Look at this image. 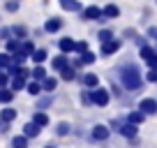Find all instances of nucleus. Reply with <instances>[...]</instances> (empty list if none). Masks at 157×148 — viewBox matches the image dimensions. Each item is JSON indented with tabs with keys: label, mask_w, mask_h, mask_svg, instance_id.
Returning a JSON list of instances; mask_svg holds the SVG:
<instances>
[{
	"label": "nucleus",
	"mask_w": 157,
	"mask_h": 148,
	"mask_svg": "<svg viewBox=\"0 0 157 148\" xmlns=\"http://www.w3.org/2000/svg\"><path fill=\"white\" fill-rule=\"evenodd\" d=\"M120 72H123V74H120V81H123V86H125L127 90H136L139 86H141L143 79H141V72H139L136 65L129 63V65H125Z\"/></svg>",
	"instance_id": "obj_1"
},
{
	"label": "nucleus",
	"mask_w": 157,
	"mask_h": 148,
	"mask_svg": "<svg viewBox=\"0 0 157 148\" xmlns=\"http://www.w3.org/2000/svg\"><path fill=\"white\" fill-rule=\"evenodd\" d=\"M90 95H93V104H97V107H106L109 99H111V95H109L106 88H93Z\"/></svg>",
	"instance_id": "obj_2"
},
{
	"label": "nucleus",
	"mask_w": 157,
	"mask_h": 148,
	"mask_svg": "<svg viewBox=\"0 0 157 148\" xmlns=\"http://www.w3.org/2000/svg\"><path fill=\"white\" fill-rule=\"evenodd\" d=\"M139 111H143L146 116L157 114V99H152V97H143L141 102H139Z\"/></svg>",
	"instance_id": "obj_3"
},
{
	"label": "nucleus",
	"mask_w": 157,
	"mask_h": 148,
	"mask_svg": "<svg viewBox=\"0 0 157 148\" xmlns=\"http://www.w3.org/2000/svg\"><path fill=\"white\" fill-rule=\"evenodd\" d=\"M83 21H104V14L97 5H90L83 10Z\"/></svg>",
	"instance_id": "obj_4"
},
{
	"label": "nucleus",
	"mask_w": 157,
	"mask_h": 148,
	"mask_svg": "<svg viewBox=\"0 0 157 148\" xmlns=\"http://www.w3.org/2000/svg\"><path fill=\"white\" fill-rule=\"evenodd\" d=\"M141 58L146 60L148 65H150V69H152V67H157V51H152L150 46H146V44L141 46Z\"/></svg>",
	"instance_id": "obj_5"
},
{
	"label": "nucleus",
	"mask_w": 157,
	"mask_h": 148,
	"mask_svg": "<svg viewBox=\"0 0 157 148\" xmlns=\"http://www.w3.org/2000/svg\"><path fill=\"white\" fill-rule=\"evenodd\" d=\"M109 132H111V130H109L106 125H95V127L90 130V137H93L95 141H104V139H109Z\"/></svg>",
	"instance_id": "obj_6"
},
{
	"label": "nucleus",
	"mask_w": 157,
	"mask_h": 148,
	"mask_svg": "<svg viewBox=\"0 0 157 148\" xmlns=\"http://www.w3.org/2000/svg\"><path fill=\"white\" fill-rule=\"evenodd\" d=\"M58 49H60V53L67 56L69 51H76V42H74L72 37H63V40L58 42Z\"/></svg>",
	"instance_id": "obj_7"
},
{
	"label": "nucleus",
	"mask_w": 157,
	"mask_h": 148,
	"mask_svg": "<svg viewBox=\"0 0 157 148\" xmlns=\"http://www.w3.org/2000/svg\"><path fill=\"white\" fill-rule=\"evenodd\" d=\"M60 7H63L65 12H81L83 10V5L78 2V0H58Z\"/></svg>",
	"instance_id": "obj_8"
},
{
	"label": "nucleus",
	"mask_w": 157,
	"mask_h": 148,
	"mask_svg": "<svg viewBox=\"0 0 157 148\" xmlns=\"http://www.w3.org/2000/svg\"><path fill=\"white\" fill-rule=\"evenodd\" d=\"M51 65H53V69H58V72H63L65 67H69V58L65 53H60V56H56L53 60H51Z\"/></svg>",
	"instance_id": "obj_9"
},
{
	"label": "nucleus",
	"mask_w": 157,
	"mask_h": 148,
	"mask_svg": "<svg viewBox=\"0 0 157 148\" xmlns=\"http://www.w3.org/2000/svg\"><path fill=\"white\" fill-rule=\"evenodd\" d=\"M39 132H42V127H39V125H35L33 120L23 125V134H25L28 139H33V137H39Z\"/></svg>",
	"instance_id": "obj_10"
},
{
	"label": "nucleus",
	"mask_w": 157,
	"mask_h": 148,
	"mask_svg": "<svg viewBox=\"0 0 157 148\" xmlns=\"http://www.w3.org/2000/svg\"><path fill=\"white\" fill-rule=\"evenodd\" d=\"M118 49H120V42L111 40V42H106V44H102V56H111V53H116Z\"/></svg>",
	"instance_id": "obj_11"
},
{
	"label": "nucleus",
	"mask_w": 157,
	"mask_h": 148,
	"mask_svg": "<svg viewBox=\"0 0 157 148\" xmlns=\"http://www.w3.org/2000/svg\"><path fill=\"white\" fill-rule=\"evenodd\" d=\"M0 120H2V123H12V120H16V109L5 107L2 111H0Z\"/></svg>",
	"instance_id": "obj_12"
},
{
	"label": "nucleus",
	"mask_w": 157,
	"mask_h": 148,
	"mask_svg": "<svg viewBox=\"0 0 157 148\" xmlns=\"http://www.w3.org/2000/svg\"><path fill=\"white\" fill-rule=\"evenodd\" d=\"M102 14H104V19H118L120 10H118V5H106V7H102Z\"/></svg>",
	"instance_id": "obj_13"
},
{
	"label": "nucleus",
	"mask_w": 157,
	"mask_h": 148,
	"mask_svg": "<svg viewBox=\"0 0 157 148\" xmlns=\"http://www.w3.org/2000/svg\"><path fill=\"white\" fill-rule=\"evenodd\" d=\"M30 76H33L35 81H44L46 79V69L42 67V65H35V67L30 69Z\"/></svg>",
	"instance_id": "obj_14"
},
{
	"label": "nucleus",
	"mask_w": 157,
	"mask_h": 148,
	"mask_svg": "<svg viewBox=\"0 0 157 148\" xmlns=\"http://www.w3.org/2000/svg\"><path fill=\"white\" fill-rule=\"evenodd\" d=\"M60 28H63V21L56 19V16H53V19H49V21L44 23V30H46V33H56V30H60Z\"/></svg>",
	"instance_id": "obj_15"
},
{
	"label": "nucleus",
	"mask_w": 157,
	"mask_h": 148,
	"mask_svg": "<svg viewBox=\"0 0 157 148\" xmlns=\"http://www.w3.org/2000/svg\"><path fill=\"white\" fill-rule=\"evenodd\" d=\"M33 123H35V125H39V127H46V125H49V116H46L44 111H35Z\"/></svg>",
	"instance_id": "obj_16"
},
{
	"label": "nucleus",
	"mask_w": 157,
	"mask_h": 148,
	"mask_svg": "<svg viewBox=\"0 0 157 148\" xmlns=\"http://www.w3.org/2000/svg\"><path fill=\"white\" fill-rule=\"evenodd\" d=\"M120 134H123V137H127V139H134V137H136V125L125 123L123 127H120Z\"/></svg>",
	"instance_id": "obj_17"
},
{
	"label": "nucleus",
	"mask_w": 157,
	"mask_h": 148,
	"mask_svg": "<svg viewBox=\"0 0 157 148\" xmlns=\"http://www.w3.org/2000/svg\"><path fill=\"white\" fill-rule=\"evenodd\" d=\"M14 99V90L12 88H0V104H10Z\"/></svg>",
	"instance_id": "obj_18"
},
{
	"label": "nucleus",
	"mask_w": 157,
	"mask_h": 148,
	"mask_svg": "<svg viewBox=\"0 0 157 148\" xmlns=\"http://www.w3.org/2000/svg\"><path fill=\"white\" fill-rule=\"evenodd\" d=\"M42 88H44L46 93H53V90L58 88V79H53V76H46V79L42 81Z\"/></svg>",
	"instance_id": "obj_19"
},
{
	"label": "nucleus",
	"mask_w": 157,
	"mask_h": 148,
	"mask_svg": "<svg viewBox=\"0 0 157 148\" xmlns=\"http://www.w3.org/2000/svg\"><path fill=\"white\" fill-rule=\"evenodd\" d=\"M25 58H30V56L25 53L23 49H19L16 53H12V63H14V65H23V63H25Z\"/></svg>",
	"instance_id": "obj_20"
},
{
	"label": "nucleus",
	"mask_w": 157,
	"mask_h": 148,
	"mask_svg": "<svg viewBox=\"0 0 157 148\" xmlns=\"http://www.w3.org/2000/svg\"><path fill=\"white\" fill-rule=\"evenodd\" d=\"M143 118H146V114H143V111H132V114L127 116V123L139 125V123H143Z\"/></svg>",
	"instance_id": "obj_21"
},
{
	"label": "nucleus",
	"mask_w": 157,
	"mask_h": 148,
	"mask_svg": "<svg viewBox=\"0 0 157 148\" xmlns=\"http://www.w3.org/2000/svg\"><path fill=\"white\" fill-rule=\"evenodd\" d=\"M25 90H28L30 95H35V97H37V95L42 93V90H44V88H42V84H39V81H30V84L25 86Z\"/></svg>",
	"instance_id": "obj_22"
},
{
	"label": "nucleus",
	"mask_w": 157,
	"mask_h": 148,
	"mask_svg": "<svg viewBox=\"0 0 157 148\" xmlns=\"http://www.w3.org/2000/svg\"><path fill=\"white\" fill-rule=\"evenodd\" d=\"M28 146V137L25 134H19V137L12 139V148H25Z\"/></svg>",
	"instance_id": "obj_23"
},
{
	"label": "nucleus",
	"mask_w": 157,
	"mask_h": 148,
	"mask_svg": "<svg viewBox=\"0 0 157 148\" xmlns=\"http://www.w3.org/2000/svg\"><path fill=\"white\" fill-rule=\"evenodd\" d=\"M12 65V53H0V69H10Z\"/></svg>",
	"instance_id": "obj_24"
},
{
	"label": "nucleus",
	"mask_w": 157,
	"mask_h": 148,
	"mask_svg": "<svg viewBox=\"0 0 157 148\" xmlns=\"http://www.w3.org/2000/svg\"><path fill=\"white\" fill-rule=\"evenodd\" d=\"M25 86H28V84H25L23 76H12V90H14V93L21 90V88H25Z\"/></svg>",
	"instance_id": "obj_25"
},
{
	"label": "nucleus",
	"mask_w": 157,
	"mask_h": 148,
	"mask_svg": "<svg viewBox=\"0 0 157 148\" xmlns=\"http://www.w3.org/2000/svg\"><path fill=\"white\" fill-rule=\"evenodd\" d=\"M97 74H83V84L88 86V88H97Z\"/></svg>",
	"instance_id": "obj_26"
},
{
	"label": "nucleus",
	"mask_w": 157,
	"mask_h": 148,
	"mask_svg": "<svg viewBox=\"0 0 157 148\" xmlns=\"http://www.w3.org/2000/svg\"><path fill=\"white\" fill-rule=\"evenodd\" d=\"M60 76H63V81H74V76H76V72H74V67L69 65V67H65L63 72H60Z\"/></svg>",
	"instance_id": "obj_27"
},
{
	"label": "nucleus",
	"mask_w": 157,
	"mask_h": 148,
	"mask_svg": "<svg viewBox=\"0 0 157 148\" xmlns=\"http://www.w3.org/2000/svg\"><path fill=\"white\" fill-rule=\"evenodd\" d=\"M69 130H72L69 123H58V125H56V134H58V137H67Z\"/></svg>",
	"instance_id": "obj_28"
},
{
	"label": "nucleus",
	"mask_w": 157,
	"mask_h": 148,
	"mask_svg": "<svg viewBox=\"0 0 157 148\" xmlns=\"http://www.w3.org/2000/svg\"><path fill=\"white\" fill-rule=\"evenodd\" d=\"M46 58H49V53H46L44 49H37V51H35V53H33V60H35V63H37V65H39V63H44Z\"/></svg>",
	"instance_id": "obj_29"
},
{
	"label": "nucleus",
	"mask_w": 157,
	"mask_h": 148,
	"mask_svg": "<svg viewBox=\"0 0 157 148\" xmlns=\"http://www.w3.org/2000/svg\"><path fill=\"white\" fill-rule=\"evenodd\" d=\"M97 37H99V42H102V44H106V42L113 40V33H111V30H99Z\"/></svg>",
	"instance_id": "obj_30"
},
{
	"label": "nucleus",
	"mask_w": 157,
	"mask_h": 148,
	"mask_svg": "<svg viewBox=\"0 0 157 148\" xmlns=\"http://www.w3.org/2000/svg\"><path fill=\"white\" fill-rule=\"evenodd\" d=\"M81 60H83V65H93L95 60H97V56H95L93 51H86V53L81 56Z\"/></svg>",
	"instance_id": "obj_31"
},
{
	"label": "nucleus",
	"mask_w": 157,
	"mask_h": 148,
	"mask_svg": "<svg viewBox=\"0 0 157 148\" xmlns=\"http://www.w3.org/2000/svg\"><path fill=\"white\" fill-rule=\"evenodd\" d=\"M19 49H21V44H19L16 40H10V42H7V53H16Z\"/></svg>",
	"instance_id": "obj_32"
},
{
	"label": "nucleus",
	"mask_w": 157,
	"mask_h": 148,
	"mask_svg": "<svg viewBox=\"0 0 157 148\" xmlns=\"http://www.w3.org/2000/svg\"><path fill=\"white\" fill-rule=\"evenodd\" d=\"M21 49H23L25 53L30 56V58H33V53L37 51V49H35V44H33V42H23V44H21Z\"/></svg>",
	"instance_id": "obj_33"
},
{
	"label": "nucleus",
	"mask_w": 157,
	"mask_h": 148,
	"mask_svg": "<svg viewBox=\"0 0 157 148\" xmlns=\"http://www.w3.org/2000/svg\"><path fill=\"white\" fill-rule=\"evenodd\" d=\"M146 79H148V81H150V84H157V67H152V69H150V72H148V74H146Z\"/></svg>",
	"instance_id": "obj_34"
},
{
	"label": "nucleus",
	"mask_w": 157,
	"mask_h": 148,
	"mask_svg": "<svg viewBox=\"0 0 157 148\" xmlns=\"http://www.w3.org/2000/svg\"><path fill=\"white\" fill-rule=\"evenodd\" d=\"M86 51H88V42H76V53L83 56Z\"/></svg>",
	"instance_id": "obj_35"
},
{
	"label": "nucleus",
	"mask_w": 157,
	"mask_h": 148,
	"mask_svg": "<svg viewBox=\"0 0 157 148\" xmlns=\"http://www.w3.org/2000/svg\"><path fill=\"white\" fill-rule=\"evenodd\" d=\"M10 35H14V30H12V28H2V30H0V37H2V40L10 42Z\"/></svg>",
	"instance_id": "obj_36"
},
{
	"label": "nucleus",
	"mask_w": 157,
	"mask_h": 148,
	"mask_svg": "<svg viewBox=\"0 0 157 148\" xmlns=\"http://www.w3.org/2000/svg\"><path fill=\"white\" fill-rule=\"evenodd\" d=\"M7 84H10V74L0 72V88H7Z\"/></svg>",
	"instance_id": "obj_37"
},
{
	"label": "nucleus",
	"mask_w": 157,
	"mask_h": 148,
	"mask_svg": "<svg viewBox=\"0 0 157 148\" xmlns=\"http://www.w3.org/2000/svg\"><path fill=\"white\" fill-rule=\"evenodd\" d=\"M12 30H14V35H19V37H25V33H28V30H25L23 25H14Z\"/></svg>",
	"instance_id": "obj_38"
},
{
	"label": "nucleus",
	"mask_w": 157,
	"mask_h": 148,
	"mask_svg": "<svg viewBox=\"0 0 157 148\" xmlns=\"http://www.w3.org/2000/svg\"><path fill=\"white\" fill-rule=\"evenodd\" d=\"M5 10H7V12H16V10H19V2H14V0H10V2H7V5H5Z\"/></svg>",
	"instance_id": "obj_39"
},
{
	"label": "nucleus",
	"mask_w": 157,
	"mask_h": 148,
	"mask_svg": "<svg viewBox=\"0 0 157 148\" xmlns=\"http://www.w3.org/2000/svg\"><path fill=\"white\" fill-rule=\"evenodd\" d=\"M81 99H83V104H93V95H90V93H83Z\"/></svg>",
	"instance_id": "obj_40"
},
{
	"label": "nucleus",
	"mask_w": 157,
	"mask_h": 148,
	"mask_svg": "<svg viewBox=\"0 0 157 148\" xmlns=\"http://www.w3.org/2000/svg\"><path fill=\"white\" fill-rule=\"evenodd\" d=\"M44 148H56V146H44Z\"/></svg>",
	"instance_id": "obj_41"
},
{
	"label": "nucleus",
	"mask_w": 157,
	"mask_h": 148,
	"mask_svg": "<svg viewBox=\"0 0 157 148\" xmlns=\"http://www.w3.org/2000/svg\"><path fill=\"white\" fill-rule=\"evenodd\" d=\"M155 2H157V0H155Z\"/></svg>",
	"instance_id": "obj_42"
}]
</instances>
